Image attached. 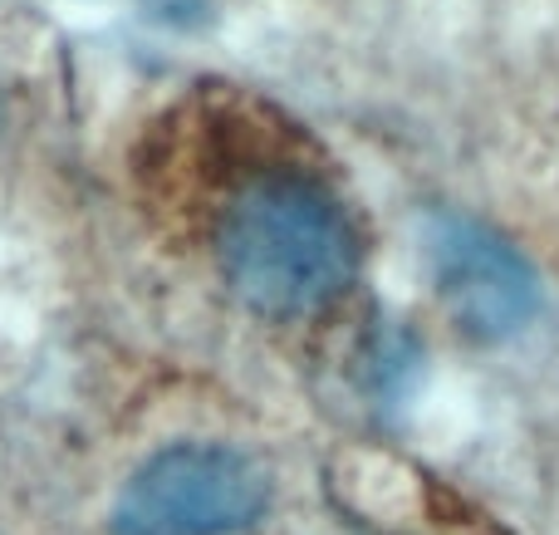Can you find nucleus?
I'll use <instances>...</instances> for the list:
<instances>
[{"mask_svg":"<svg viewBox=\"0 0 559 535\" xmlns=\"http://www.w3.org/2000/svg\"><path fill=\"white\" fill-rule=\"evenodd\" d=\"M222 275L255 314L299 320L348 290L358 236L344 202L305 173H261L226 202L216 226Z\"/></svg>","mask_w":559,"mask_h":535,"instance_id":"obj_1","label":"nucleus"},{"mask_svg":"<svg viewBox=\"0 0 559 535\" xmlns=\"http://www.w3.org/2000/svg\"><path fill=\"white\" fill-rule=\"evenodd\" d=\"M271 507V477L226 442H173L128 477L114 507L118 535H236Z\"/></svg>","mask_w":559,"mask_h":535,"instance_id":"obj_2","label":"nucleus"},{"mask_svg":"<svg viewBox=\"0 0 559 535\" xmlns=\"http://www.w3.org/2000/svg\"><path fill=\"white\" fill-rule=\"evenodd\" d=\"M432 275L447 310L481 340L515 334L540 305V285L525 255L481 222L437 216L432 222Z\"/></svg>","mask_w":559,"mask_h":535,"instance_id":"obj_3","label":"nucleus"}]
</instances>
